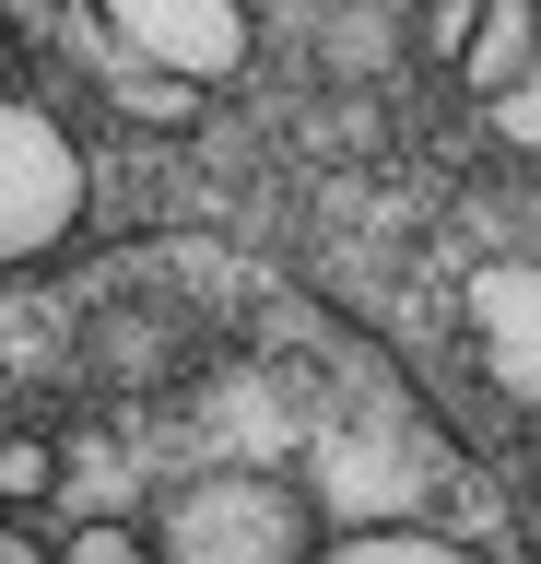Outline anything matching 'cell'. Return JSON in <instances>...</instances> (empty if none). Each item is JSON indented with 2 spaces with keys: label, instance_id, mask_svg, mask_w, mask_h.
Returning <instances> with one entry per match:
<instances>
[{
  "label": "cell",
  "instance_id": "6da1fadb",
  "mask_svg": "<svg viewBox=\"0 0 541 564\" xmlns=\"http://www.w3.org/2000/svg\"><path fill=\"white\" fill-rule=\"evenodd\" d=\"M306 553H318L306 494L271 470H201L153 518V564H306Z\"/></svg>",
  "mask_w": 541,
  "mask_h": 564
},
{
  "label": "cell",
  "instance_id": "7a4b0ae2",
  "mask_svg": "<svg viewBox=\"0 0 541 564\" xmlns=\"http://www.w3.org/2000/svg\"><path fill=\"white\" fill-rule=\"evenodd\" d=\"M83 188L95 176H83V141L59 130V106L0 83V271H36L47 247H72Z\"/></svg>",
  "mask_w": 541,
  "mask_h": 564
},
{
  "label": "cell",
  "instance_id": "3957f363",
  "mask_svg": "<svg viewBox=\"0 0 541 564\" xmlns=\"http://www.w3.org/2000/svg\"><path fill=\"white\" fill-rule=\"evenodd\" d=\"M459 329H470V352H483V377H495L518 412H541V247L530 259H483V271L459 282Z\"/></svg>",
  "mask_w": 541,
  "mask_h": 564
},
{
  "label": "cell",
  "instance_id": "277c9868",
  "mask_svg": "<svg viewBox=\"0 0 541 564\" xmlns=\"http://www.w3.org/2000/svg\"><path fill=\"white\" fill-rule=\"evenodd\" d=\"M95 12H107V35L130 59L177 70V83H224L248 59V12L236 0H95Z\"/></svg>",
  "mask_w": 541,
  "mask_h": 564
},
{
  "label": "cell",
  "instance_id": "5b68a950",
  "mask_svg": "<svg viewBox=\"0 0 541 564\" xmlns=\"http://www.w3.org/2000/svg\"><path fill=\"white\" fill-rule=\"evenodd\" d=\"M530 47H541V12H530V0H483V24H470V47H459V83H470V95H495Z\"/></svg>",
  "mask_w": 541,
  "mask_h": 564
},
{
  "label": "cell",
  "instance_id": "8992f818",
  "mask_svg": "<svg viewBox=\"0 0 541 564\" xmlns=\"http://www.w3.org/2000/svg\"><path fill=\"white\" fill-rule=\"evenodd\" d=\"M306 564H483V553L435 541V529H342V541H318Z\"/></svg>",
  "mask_w": 541,
  "mask_h": 564
},
{
  "label": "cell",
  "instance_id": "52a82bcc",
  "mask_svg": "<svg viewBox=\"0 0 541 564\" xmlns=\"http://www.w3.org/2000/svg\"><path fill=\"white\" fill-rule=\"evenodd\" d=\"M59 494H72V518H118V506H130V482H118V447H107V435L59 447Z\"/></svg>",
  "mask_w": 541,
  "mask_h": 564
},
{
  "label": "cell",
  "instance_id": "ba28073f",
  "mask_svg": "<svg viewBox=\"0 0 541 564\" xmlns=\"http://www.w3.org/2000/svg\"><path fill=\"white\" fill-rule=\"evenodd\" d=\"M483 118H495V141H506V153H541V47L506 70L495 95H483Z\"/></svg>",
  "mask_w": 541,
  "mask_h": 564
},
{
  "label": "cell",
  "instance_id": "9c48e42d",
  "mask_svg": "<svg viewBox=\"0 0 541 564\" xmlns=\"http://www.w3.org/2000/svg\"><path fill=\"white\" fill-rule=\"evenodd\" d=\"M36 494H59V447L47 435H0V518L36 506Z\"/></svg>",
  "mask_w": 541,
  "mask_h": 564
},
{
  "label": "cell",
  "instance_id": "30bf717a",
  "mask_svg": "<svg viewBox=\"0 0 541 564\" xmlns=\"http://www.w3.org/2000/svg\"><path fill=\"white\" fill-rule=\"evenodd\" d=\"M59 564H153V541H130L118 518H83V529H72V553H59Z\"/></svg>",
  "mask_w": 541,
  "mask_h": 564
},
{
  "label": "cell",
  "instance_id": "8fae6325",
  "mask_svg": "<svg viewBox=\"0 0 541 564\" xmlns=\"http://www.w3.org/2000/svg\"><path fill=\"white\" fill-rule=\"evenodd\" d=\"M0 564H59V553H36V541H24V529L0 518Z\"/></svg>",
  "mask_w": 541,
  "mask_h": 564
},
{
  "label": "cell",
  "instance_id": "7c38bea8",
  "mask_svg": "<svg viewBox=\"0 0 541 564\" xmlns=\"http://www.w3.org/2000/svg\"><path fill=\"white\" fill-rule=\"evenodd\" d=\"M530 494H541V447H530Z\"/></svg>",
  "mask_w": 541,
  "mask_h": 564
},
{
  "label": "cell",
  "instance_id": "4fadbf2b",
  "mask_svg": "<svg viewBox=\"0 0 541 564\" xmlns=\"http://www.w3.org/2000/svg\"><path fill=\"white\" fill-rule=\"evenodd\" d=\"M530 12H541V0H530Z\"/></svg>",
  "mask_w": 541,
  "mask_h": 564
}]
</instances>
